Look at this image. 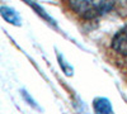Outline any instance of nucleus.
Returning <instances> with one entry per match:
<instances>
[{"mask_svg":"<svg viewBox=\"0 0 127 114\" xmlns=\"http://www.w3.org/2000/svg\"><path fill=\"white\" fill-rule=\"evenodd\" d=\"M114 0H69V5L78 15L85 19L98 18L113 8Z\"/></svg>","mask_w":127,"mask_h":114,"instance_id":"f257e3e1","label":"nucleus"},{"mask_svg":"<svg viewBox=\"0 0 127 114\" xmlns=\"http://www.w3.org/2000/svg\"><path fill=\"white\" fill-rule=\"evenodd\" d=\"M112 48L122 56H127V27L120 29L112 38Z\"/></svg>","mask_w":127,"mask_h":114,"instance_id":"f03ea898","label":"nucleus"},{"mask_svg":"<svg viewBox=\"0 0 127 114\" xmlns=\"http://www.w3.org/2000/svg\"><path fill=\"white\" fill-rule=\"evenodd\" d=\"M0 15H1L3 19L5 22H8L9 24H13V25H20L22 24L20 15L10 6H6V5L0 6Z\"/></svg>","mask_w":127,"mask_h":114,"instance_id":"7ed1b4c3","label":"nucleus"},{"mask_svg":"<svg viewBox=\"0 0 127 114\" xmlns=\"http://www.w3.org/2000/svg\"><path fill=\"white\" fill-rule=\"evenodd\" d=\"M93 107H94V110L97 113H102V114L113 113V108H112L111 101L105 98H97L93 103Z\"/></svg>","mask_w":127,"mask_h":114,"instance_id":"20e7f679","label":"nucleus"},{"mask_svg":"<svg viewBox=\"0 0 127 114\" xmlns=\"http://www.w3.org/2000/svg\"><path fill=\"white\" fill-rule=\"evenodd\" d=\"M57 60H59V65L61 66V68H62V71L65 72L66 75H69V76H71L72 75V67L66 62V60L64 58V56L61 55V53H57Z\"/></svg>","mask_w":127,"mask_h":114,"instance_id":"39448f33","label":"nucleus"},{"mask_svg":"<svg viewBox=\"0 0 127 114\" xmlns=\"http://www.w3.org/2000/svg\"><path fill=\"white\" fill-rule=\"evenodd\" d=\"M22 95H23V98H24L26 100H28V101H29V104H31L32 107L37 108V105L34 104V100H33V99H32V98H31V96L28 95V92H27V91H22Z\"/></svg>","mask_w":127,"mask_h":114,"instance_id":"423d86ee","label":"nucleus"}]
</instances>
